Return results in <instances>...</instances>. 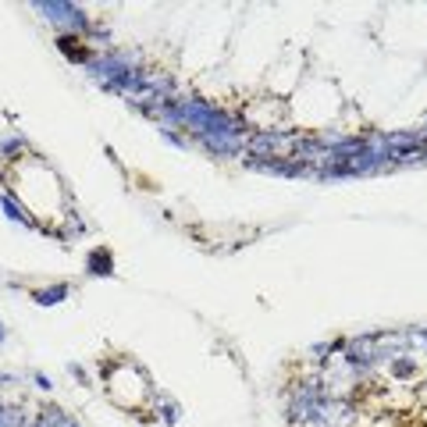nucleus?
<instances>
[{"label":"nucleus","mask_w":427,"mask_h":427,"mask_svg":"<svg viewBox=\"0 0 427 427\" xmlns=\"http://www.w3.org/2000/svg\"><path fill=\"white\" fill-rule=\"evenodd\" d=\"M47 22L61 25V29H72V33H82V29H89V18L82 15V8L75 4H65V0H36L33 4Z\"/></svg>","instance_id":"f257e3e1"},{"label":"nucleus","mask_w":427,"mask_h":427,"mask_svg":"<svg viewBox=\"0 0 427 427\" xmlns=\"http://www.w3.org/2000/svg\"><path fill=\"white\" fill-rule=\"evenodd\" d=\"M346 363H353L356 371H367L374 367V363L381 360V346H378V335H360V339H353L346 346Z\"/></svg>","instance_id":"f03ea898"},{"label":"nucleus","mask_w":427,"mask_h":427,"mask_svg":"<svg viewBox=\"0 0 427 427\" xmlns=\"http://www.w3.org/2000/svg\"><path fill=\"white\" fill-rule=\"evenodd\" d=\"M89 274H114V264H111V253L107 250H93L89 253Z\"/></svg>","instance_id":"7ed1b4c3"},{"label":"nucleus","mask_w":427,"mask_h":427,"mask_svg":"<svg viewBox=\"0 0 427 427\" xmlns=\"http://www.w3.org/2000/svg\"><path fill=\"white\" fill-rule=\"evenodd\" d=\"M68 296V285H50V289H40V292H33V299L40 303V307H54V303H61Z\"/></svg>","instance_id":"20e7f679"},{"label":"nucleus","mask_w":427,"mask_h":427,"mask_svg":"<svg viewBox=\"0 0 427 427\" xmlns=\"http://www.w3.org/2000/svg\"><path fill=\"white\" fill-rule=\"evenodd\" d=\"M0 207L8 210V218H11V221H18V225H25V228H33V218H29V214H25V210H22V207H18V203L8 196V193L0 196Z\"/></svg>","instance_id":"39448f33"},{"label":"nucleus","mask_w":427,"mask_h":427,"mask_svg":"<svg viewBox=\"0 0 427 427\" xmlns=\"http://www.w3.org/2000/svg\"><path fill=\"white\" fill-rule=\"evenodd\" d=\"M0 427H25L22 410H15V406H0Z\"/></svg>","instance_id":"423d86ee"},{"label":"nucleus","mask_w":427,"mask_h":427,"mask_svg":"<svg viewBox=\"0 0 427 427\" xmlns=\"http://www.w3.org/2000/svg\"><path fill=\"white\" fill-rule=\"evenodd\" d=\"M22 146H25V139H22V136H4V139H0V154L11 157V154H18Z\"/></svg>","instance_id":"0eeeda50"},{"label":"nucleus","mask_w":427,"mask_h":427,"mask_svg":"<svg viewBox=\"0 0 427 427\" xmlns=\"http://www.w3.org/2000/svg\"><path fill=\"white\" fill-rule=\"evenodd\" d=\"M36 388H43V392H47V388H54V385H50V378H47V374H36Z\"/></svg>","instance_id":"6e6552de"},{"label":"nucleus","mask_w":427,"mask_h":427,"mask_svg":"<svg viewBox=\"0 0 427 427\" xmlns=\"http://www.w3.org/2000/svg\"><path fill=\"white\" fill-rule=\"evenodd\" d=\"M65 427H79V424H75V420H68V424H65Z\"/></svg>","instance_id":"1a4fd4ad"},{"label":"nucleus","mask_w":427,"mask_h":427,"mask_svg":"<svg viewBox=\"0 0 427 427\" xmlns=\"http://www.w3.org/2000/svg\"><path fill=\"white\" fill-rule=\"evenodd\" d=\"M0 342H4V328H0Z\"/></svg>","instance_id":"9d476101"}]
</instances>
